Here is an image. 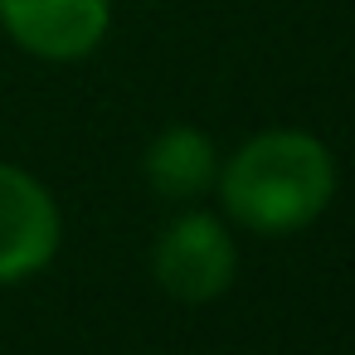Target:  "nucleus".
I'll return each mask as SVG.
<instances>
[{
  "label": "nucleus",
  "mask_w": 355,
  "mask_h": 355,
  "mask_svg": "<svg viewBox=\"0 0 355 355\" xmlns=\"http://www.w3.org/2000/svg\"><path fill=\"white\" fill-rule=\"evenodd\" d=\"M0 30L44 64H78L103 49L112 0H0Z\"/></svg>",
  "instance_id": "20e7f679"
},
{
  "label": "nucleus",
  "mask_w": 355,
  "mask_h": 355,
  "mask_svg": "<svg viewBox=\"0 0 355 355\" xmlns=\"http://www.w3.org/2000/svg\"><path fill=\"white\" fill-rule=\"evenodd\" d=\"M219 205L248 234H297L316 224L336 200V156L316 132L263 127L214 175Z\"/></svg>",
  "instance_id": "f257e3e1"
},
{
  "label": "nucleus",
  "mask_w": 355,
  "mask_h": 355,
  "mask_svg": "<svg viewBox=\"0 0 355 355\" xmlns=\"http://www.w3.org/2000/svg\"><path fill=\"white\" fill-rule=\"evenodd\" d=\"M59 243H64V214L54 190L35 171L0 161V287L44 272Z\"/></svg>",
  "instance_id": "7ed1b4c3"
},
{
  "label": "nucleus",
  "mask_w": 355,
  "mask_h": 355,
  "mask_svg": "<svg viewBox=\"0 0 355 355\" xmlns=\"http://www.w3.org/2000/svg\"><path fill=\"white\" fill-rule=\"evenodd\" d=\"M151 277L175 302H214L239 277V243L219 214L185 209L175 214L151 243Z\"/></svg>",
  "instance_id": "f03ea898"
},
{
  "label": "nucleus",
  "mask_w": 355,
  "mask_h": 355,
  "mask_svg": "<svg viewBox=\"0 0 355 355\" xmlns=\"http://www.w3.org/2000/svg\"><path fill=\"white\" fill-rule=\"evenodd\" d=\"M141 175H146L151 195H161L171 205H190V200H200L214 185L219 151H214V141L200 127L175 122V127H166V132L151 137V146L141 156Z\"/></svg>",
  "instance_id": "39448f33"
}]
</instances>
